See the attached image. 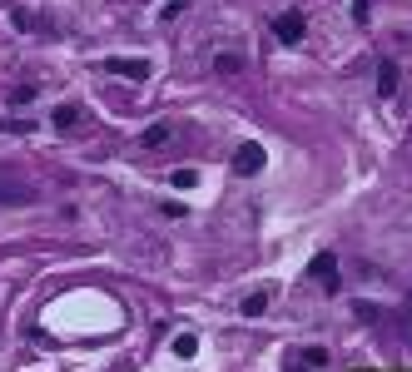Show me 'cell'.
<instances>
[{
  "mask_svg": "<svg viewBox=\"0 0 412 372\" xmlns=\"http://www.w3.org/2000/svg\"><path fill=\"white\" fill-rule=\"evenodd\" d=\"M263 164H268V149H263L258 139H243V144L233 149V159H228V174L248 179V174H263Z\"/></svg>",
  "mask_w": 412,
  "mask_h": 372,
  "instance_id": "1",
  "label": "cell"
},
{
  "mask_svg": "<svg viewBox=\"0 0 412 372\" xmlns=\"http://www.w3.org/2000/svg\"><path fill=\"white\" fill-rule=\"evenodd\" d=\"M303 35H308V15H303V10H283V15L273 20V40H278V45H298Z\"/></svg>",
  "mask_w": 412,
  "mask_h": 372,
  "instance_id": "2",
  "label": "cell"
},
{
  "mask_svg": "<svg viewBox=\"0 0 412 372\" xmlns=\"http://www.w3.org/2000/svg\"><path fill=\"white\" fill-rule=\"evenodd\" d=\"M303 278H318L323 288H328V298H338V293H343V278H338V253H318Z\"/></svg>",
  "mask_w": 412,
  "mask_h": 372,
  "instance_id": "3",
  "label": "cell"
},
{
  "mask_svg": "<svg viewBox=\"0 0 412 372\" xmlns=\"http://www.w3.org/2000/svg\"><path fill=\"white\" fill-rule=\"evenodd\" d=\"M104 70L119 75V80H149V60H119V55H109Z\"/></svg>",
  "mask_w": 412,
  "mask_h": 372,
  "instance_id": "4",
  "label": "cell"
},
{
  "mask_svg": "<svg viewBox=\"0 0 412 372\" xmlns=\"http://www.w3.org/2000/svg\"><path fill=\"white\" fill-rule=\"evenodd\" d=\"M398 80H403L398 60H383V65H378V94H383V99H393V94H398Z\"/></svg>",
  "mask_w": 412,
  "mask_h": 372,
  "instance_id": "5",
  "label": "cell"
},
{
  "mask_svg": "<svg viewBox=\"0 0 412 372\" xmlns=\"http://www.w3.org/2000/svg\"><path fill=\"white\" fill-rule=\"evenodd\" d=\"M50 124L70 134V129H80V124H85V109H80V104H60V109L50 114Z\"/></svg>",
  "mask_w": 412,
  "mask_h": 372,
  "instance_id": "6",
  "label": "cell"
},
{
  "mask_svg": "<svg viewBox=\"0 0 412 372\" xmlns=\"http://www.w3.org/2000/svg\"><path fill=\"white\" fill-rule=\"evenodd\" d=\"M169 134H174V124H169V119H154V124L139 134V144H144V149H164V144H169Z\"/></svg>",
  "mask_w": 412,
  "mask_h": 372,
  "instance_id": "7",
  "label": "cell"
},
{
  "mask_svg": "<svg viewBox=\"0 0 412 372\" xmlns=\"http://www.w3.org/2000/svg\"><path fill=\"white\" fill-rule=\"evenodd\" d=\"M268 298H273V288H258V293H248V298L238 303V313H243V318H263V313H268Z\"/></svg>",
  "mask_w": 412,
  "mask_h": 372,
  "instance_id": "8",
  "label": "cell"
},
{
  "mask_svg": "<svg viewBox=\"0 0 412 372\" xmlns=\"http://www.w3.org/2000/svg\"><path fill=\"white\" fill-rule=\"evenodd\" d=\"M298 368H328V348H303L298 353Z\"/></svg>",
  "mask_w": 412,
  "mask_h": 372,
  "instance_id": "9",
  "label": "cell"
},
{
  "mask_svg": "<svg viewBox=\"0 0 412 372\" xmlns=\"http://www.w3.org/2000/svg\"><path fill=\"white\" fill-rule=\"evenodd\" d=\"M0 203H30V188H20V184H0Z\"/></svg>",
  "mask_w": 412,
  "mask_h": 372,
  "instance_id": "10",
  "label": "cell"
},
{
  "mask_svg": "<svg viewBox=\"0 0 412 372\" xmlns=\"http://www.w3.org/2000/svg\"><path fill=\"white\" fill-rule=\"evenodd\" d=\"M213 70H218V75H238V70H243V60H238V55H228V50H223V55H218V60H213Z\"/></svg>",
  "mask_w": 412,
  "mask_h": 372,
  "instance_id": "11",
  "label": "cell"
},
{
  "mask_svg": "<svg viewBox=\"0 0 412 372\" xmlns=\"http://www.w3.org/2000/svg\"><path fill=\"white\" fill-rule=\"evenodd\" d=\"M30 99H35V90H30V85H20V90H10V94H5V104H10V109H25Z\"/></svg>",
  "mask_w": 412,
  "mask_h": 372,
  "instance_id": "12",
  "label": "cell"
},
{
  "mask_svg": "<svg viewBox=\"0 0 412 372\" xmlns=\"http://www.w3.org/2000/svg\"><path fill=\"white\" fill-rule=\"evenodd\" d=\"M174 353H179V358H194V353H199V338H194V333L174 338Z\"/></svg>",
  "mask_w": 412,
  "mask_h": 372,
  "instance_id": "13",
  "label": "cell"
},
{
  "mask_svg": "<svg viewBox=\"0 0 412 372\" xmlns=\"http://www.w3.org/2000/svg\"><path fill=\"white\" fill-rule=\"evenodd\" d=\"M169 184H174V188H194V184H199V174H194V169H174Z\"/></svg>",
  "mask_w": 412,
  "mask_h": 372,
  "instance_id": "14",
  "label": "cell"
},
{
  "mask_svg": "<svg viewBox=\"0 0 412 372\" xmlns=\"http://www.w3.org/2000/svg\"><path fill=\"white\" fill-rule=\"evenodd\" d=\"M10 25H15V30H35L40 20H35V15H25V10H15V15H10Z\"/></svg>",
  "mask_w": 412,
  "mask_h": 372,
  "instance_id": "15",
  "label": "cell"
},
{
  "mask_svg": "<svg viewBox=\"0 0 412 372\" xmlns=\"http://www.w3.org/2000/svg\"><path fill=\"white\" fill-rule=\"evenodd\" d=\"M174 15H184V0H169V5L159 10V20H174Z\"/></svg>",
  "mask_w": 412,
  "mask_h": 372,
  "instance_id": "16",
  "label": "cell"
},
{
  "mask_svg": "<svg viewBox=\"0 0 412 372\" xmlns=\"http://www.w3.org/2000/svg\"><path fill=\"white\" fill-rule=\"evenodd\" d=\"M353 20H368V0H353Z\"/></svg>",
  "mask_w": 412,
  "mask_h": 372,
  "instance_id": "17",
  "label": "cell"
}]
</instances>
